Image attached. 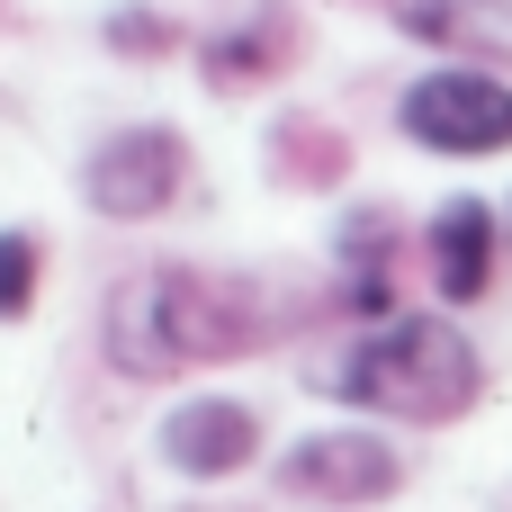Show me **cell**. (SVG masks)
Instances as JSON below:
<instances>
[{
	"instance_id": "cell-1",
	"label": "cell",
	"mask_w": 512,
	"mask_h": 512,
	"mask_svg": "<svg viewBox=\"0 0 512 512\" xmlns=\"http://www.w3.org/2000/svg\"><path fill=\"white\" fill-rule=\"evenodd\" d=\"M108 369L126 378H180V369H207V360H234L252 351V297L207 279V270H135L126 288H108Z\"/></svg>"
},
{
	"instance_id": "cell-2",
	"label": "cell",
	"mask_w": 512,
	"mask_h": 512,
	"mask_svg": "<svg viewBox=\"0 0 512 512\" xmlns=\"http://www.w3.org/2000/svg\"><path fill=\"white\" fill-rule=\"evenodd\" d=\"M333 396L396 423H459L486 396V360L450 315H387L378 333L351 342V360L333 369Z\"/></svg>"
},
{
	"instance_id": "cell-3",
	"label": "cell",
	"mask_w": 512,
	"mask_h": 512,
	"mask_svg": "<svg viewBox=\"0 0 512 512\" xmlns=\"http://www.w3.org/2000/svg\"><path fill=\"white\" fill-rule=\"evenodd\" d=\"M396 117H405V135L423 153H450V162L512 153V90L495 72H423Z\"/></svg>"
},
{
	"instance_id": "cell-4",
	"label": "cell",
	"mask_w": 512,
	"mask_h": 512,
	"mask_svg": "<svg viewBox=\"0 0 512 512\" xmlns=\"http://www.w3.org/2000/svg\"><path fill=\"white\" fill-rule=\"evenodd\" d=\"M180 189H189V144H180L171 126H117V135L81 162V198H90L108 225H144V216H162Z\"/></svg>"
},
{
	"instance_id": "cell-5",
	"label": "cell",
	"mask_w": 512,
	"mask_h": 512,
	"mask_svg": "<svg viewBox=\"0 0 512 512\" xmlns=\"http://www.w3.org/2000/svg\"><path fill=\"white\" fill-rule=\"evenodd\" d=\"M279 486L297 504H387L405 486V459L378 441V432H306L288 459H279Z\"/></svg>"
},
{
	"instance_id": "cell-6",
	"label": "cell",
	"mask_w": 512,
	"mask_h": 512,
	"mask_svg": "<svg viewBox=\"0 0 512 512\" xmlns=\"http://www.w3.org/2000/svg\"><path fill=\"white\" fill-rule=\"evenodd\" d=\"M153 441H162V459H171L180 477H234V468L261 459V414L234 405V396H189V405L162 414Z\"/></svg>"
},
{
	"instance_id": "cell-7",
	"label": "cell",
	"mask_w": 512,
	"mask_h": 512,
	"mask_svg": "<svg viewBox=\"0 0 512 512\" xmlns=\"http://www.w3.org/2000/svg\"><path fill=\"white\" fill-rule=\"evenodd\" d=\"M423 261H432V288H441L450 306H477L486 279H495V207L450 198V207L432 216V234H423Z\"/></svg>"
},
{
	"instance_id": "cell-8",
	"label": "cell",
	"mask_w": 512,
	"mask_h": 512,
	"mask_svg": "<svg viewBox=\"0 0 512 512\" xmlns=\"http://www.w3.org/2000/svg\"><path fill=\"white\" fill-rule=\"evenodd\" d=\"M396 18L423 45H450V54H495V45H512V0H405Z\"/></svg>"
},
{
	"instance_id": "cell-9",
	"label": "cell",
	"mask_w": 512,
	"mask_h": 512,
	"mask_svg": "<svg viewBox=\"0 0 512 512\" xmlns=\"http://www.w3.org/2000/svg\"><path fill=\"white\" fill-rule=\"evenodd\" d=\"M279 63H288V18H279V9H261L252 27H234V36L207 45V81H216V90H243V81H261V72H279Z\"/></svg>"
},
{
	"instance_id": "cell-10",
	"label": "cell",
	"mask_w": 512,
	"mask_h": 512,
	"mask_svg": "<svg viewBox=\"0 0 512 512\" xmlns=\"http://www.w3.org/2000/svg\"><path fill=\"white\" fill-rule=\"evenodd\" d=\"M36 306V234H0V324H18Z\"/></svg>"
},
{
	"instance_id": "cell-11",
	"label": "cell",
	"mask_w": 512,
	"mask_h": 512,
	"mask_svg": "<svg viewBox=\"0 0 512 512\" xmlns=\"http://www.w3.org/2000/svg\"><path fill=\"white\" fill-rule=\"evenodd\" d=\"M108 45H126V54H135V45H171V18H153V9H117V18H108Z\"/></svg>"
},
{
	"instance_id": "cell-12",
	"label": "cell",
	"mask_w": 512,
	"mask_h": 512,
	"mask_svg": "<svg viewBox=\"0 0 512 512\" xmlns=\"http://www.w3.org/2000/svg\"><path fill=\"white\" fill-rule=\"evenodd\" d=\"M504 234H512V207H504Z\"/></svg>"
}]
</instances>
